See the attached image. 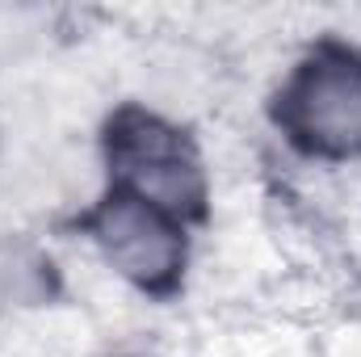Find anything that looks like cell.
I'll return each mask as SVG.
<instances>
[{
  "instance_id": "obj_2",
  "label": "cell",
  "mask_w": 361,
  "mask_h": 357,
  "mask_svg": "<svg viewBox=\"0 0 361 357\" xmlns=\"http://www.w3.org/2000/svg\"><path fill=\"white\" fill-rule=\"evenodd\" d=\"M109 160L135 189V198L152 202L156 210H202V164L177 126L143 109H122L109 122Z\"/></svg>"
},
{
  "instance_id": "obj_3",
  "label": "cell",
  "mask_w": 361,
  "mask_h": 357,
  "mask_svg": "<svg viewBox=\"0 0 361 357\" xmlns=\"http://www.w3.org/2000/svg\"><path fill=\"white\" fill-rule=\"evenodd\" d=\"M92 231H97L105 257L130 282H139L147 290H169L185 265L180 231L152 202H143L135 193H114L97 210Z\"/></svg>"
},
{
  "instance_id": "obj_1",
  "label": "cell",
  "mask_w": 361,
  "mask_h": 357,
  "mask_svg": "<svg viewBox=\"0 0 361 357\" xmlns=\"http://www.w3.org/2000/svg\"><path fill=\"white\" fill-rule=\"evenodd\" d=\"M277 122L290 139L319 156L361 152V55L319 47L277 97Z\"/></svg>"
}]
</instances>
